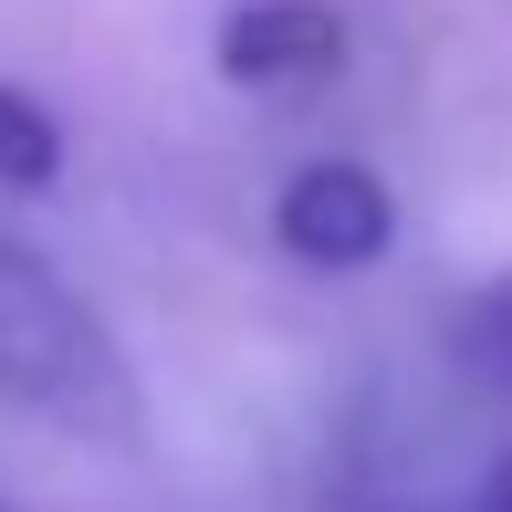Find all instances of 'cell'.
Segmentation results:
<instances>
[{"label": "cell", "instance_id": "obj_1", "mask_svg": "<svg viewBox=\"0 0 512 512\" xmlns=\"http://www.w3.org/2000/svg\"><path fill=\"white\" fill-rule=\"evenodd\" d=\"M0 408L53 418L63 439H136L147 429V398H136V366L115 345V324L11 230H0Z\"/></svg>", "mask_w": 512, "mask_h": 512}, {"label": "cell", "instance_id": "obj_2", "mask_svg": "<svg viewBox=\"0 0 512 512\" xmlns=\"http://www.w3.org/2000/svg\"><path fill=\"white\" fill-rule=\"evenodd\" d=\"M272 241L304 272H366L398 241V199H387V178L356 168V157H314V168H293L283 199H272Z\"/></svg>", "mask_w": 512, "mask_h": 512}, {"label": "cell", "instance_id": "obj_3", "mask_svg": "<svg viewBox=\"0 0 512 512\" xmlns=\"http://www.w3.org/2000/svg\"><path fill=\"white\" fill-rule=\"evenodd\" d=\"M345 11L335 0H241V11H220V42H209V63H220V84H241V95H304V84L345 74Z\"/></svg>", "mask_w": 512, "mask_h": 512}, {"label": "cell", "instance_id": "obj_4", "mask_svg": "<svg viewBox=\"0 0 512 512\" xmlns=\"http://www.w3.org/2000/svg\"><path fill=\"white\" fill-rule=\"evenodd\" d=\"M63 178V126L42 95H21V84H0V189H53Z\"/></svg>", "mask_w": 512, "mask_h": 512}, {"label": "cell", "instance_id": "obj_5", "mask_svg": "<svg viewBox=\"0 0 512 512\" xmlns=\"http://www.w3.org/2000/svg\"><path fill=\"white\" fill-rule=\"evenodd\" d=\"M460 356H471V377L512 408V272H492V283L471 293V314H460Z\"/></svg>", "mask_w": 512, "mask_h": 512}, {"label": "cell", "instance_id": "obj_6", "mask_svg": "<svg viewBox=\"0 0 512 512\" xmlns=\"http://www.w3.org/2000/svg\"><path fill=\"white\" fill-rule=\"evenodd\" d=\"M471 512H512V450L492 460V481H481V502H471Z\"/></svg>", "mask_w": 512, "mask_h": 512}, {"label": "cell", "instance_id": "obj_7", "mask_svg": "<svg viewBox=\"0 0 512 512\" xmlns=\"http://www.w3.org/2000/svg\"><path fill=\"white\" fill-rule=\"evenodd\" d=\"M366 512H387V502H366Z\"/></svg>", "mask_w": 512, "mask_h": 512}]
</instances>
